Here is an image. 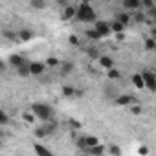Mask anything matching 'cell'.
Returning <instances> with one entry per match:
<instances>
[{
  "mask_svg": "<svg viewBox=\"0 0 156 156\" xmlns=\"http://www.w3.org/2000/svg\"><path fill=\"white\" fill-rule=\"evenodd\" d=\"M30 6L33 8V9H46V6H48V0H30Z\"/></svg>",
  "mask_w": 156,
  "mask_h": 156,
  "instance_id": "obj_19",
  "label": "cell"
},
{
  "mask_svg": "<svg viewBox=\"0 0 156 156\" xmlns=\"http://www.w3.org/2000/svg\"><path fill=\"white\" fill-rule=\"evenodd\" d=\"M132 13H134V15H130L132 22L141 24V22H145V20H147V17H145V9H136V11H132Z\"/></svg>",
  "mask_w": 156,
  "mask_h": 156,
  "instance_id": "obj_14",
  "label": "cell"
},
{
  "mask_svg": "<svg viewBox=\"0 0 156 156\" xmlns=\"http://www.w3.org/2000/svg\"><path fill=\"white\" fill-rule=\"evenodd\" d=\"M6 68H8V62H4V61H0V72H6Z\"/></svg>",
  "mask_w": 156,
  "mask_h": 156,
  "instance_id": "obj_38",
  "label": "cell"
},
{
  "mask_svg": "<svg viewBox=\"0 0 156 156\" xmlns=\"http://www.w3.org/2000/svg\"><path fill=\"white\" fill-rule=\"evenodd\" d=\"M77 22H83V24H94L98 20V15L94 11V8L88 2H79V6L75 8V17Z\"/></svg>",
  "mask_w": 156,
  "mask_h": 156,
  "instance_id": "obj_1",
  "label": "cell"
},
{
  "mask_svg": "<svg viewBox=\"0 0 156 156\" xmlns=\"http://www.w3.org/2000/svg\"><path fill=\"white\" fill-rule=\"evenodd\" d=\"M68 125H70L72 129H75V130H79V129L83 127V123H81V121H77V119H68Z\"/></svg>",
  "mask_w": 156,
  "mask_h": 156,
  "instance_id": "obj_33",
  "label": "cell"
},
{
  "mask_svg": "<svg viewBox=\"0 0 156 156\" xmlns=\"http://www.w3.org/2000/svg\"><path fill=\"white\" fill-rule=\"evenodd\" d=\"M22 119H24L26 123H35V119H37V118H35V114L30 110V112H22Z\"/></svg>",
  "mask_w": 156,
  "mask_h": 156,
  "instance_id": "obj_30",
  "label": "cell"
},
{
  "mask_svg": "<svg viewBox=\"0 0 156 156\" xmlns=\"http://www.w3.org/2000/svg\"><path fill=\"white\" fill-rule=\"evenodd\" d=\"M98 64L103 68V70H108V68H112L114 66V59L110 57V55H99V59H98Z\"/></svg>",
  "mask_w": 156,
  "mask_h": 156,
  "instance_id": "obj_10",
  "label": "cell"
},
{
  "mask_svg": "<svg viewBox=\"0 0 156 156\" xmlns=\"http://www.w3.org/2000/svg\"><path fill=\"white\" fill-rule=\"evenodd\" d=\"M85 152H88V154H105V147L103 145H92V147H87L85 149Z\"/></svg>",
  "mask_w": 156,
  "mask_h": 156,
  "instance_id": "obj_18",
  "label": "cell"
},
{
  "mask_svg": "<svg viewBox=\"0 0 156 156\" xmlns=\"http://www.w3.org/2000/svg\"><path fill=\"white\" fill-rule=\"evenodd\" d=\"M114 103H116L118 107H129V105L136 103V98H134L132 94H119V96L114 98Z\"/></svg>",
  "mask_w": 156,
  "mask_h": 156,
  "instance_id": "obj_5",
  "label": "cell"
},
{
  "mask_svg": "<svg viewBox=\"0 0 156 156\" xmlns=\"http://www.w3.org/2000/svg\"><path fill=\"white\" fill-rule=\"evenodd\" d=\"M143 46H145V50H147V51L156 50V39H154V37H147V39L143 41Z\"/></svg>",
  "mask_w": 156,
  "mask_h": 156,
  "instance_id": "obj_22",
  "label": "cell"
},
{
  "mask_svg": "<svg viewBox=\"0 0 156 156\" xmlns=\"http://www.w3.org/2000/svg\"><path fill=\"white\" fill-rule=\"evenodd\" d=\"M105 92H107V96H114V88H112V87H107Z\"/></svg>",
  "mask_w": 156,
  "mask_h": 156,
  "instance_id": "obj_39",
  "label": "cell"
},
{
  "mask_svg": "<svg viewBox=\"0 0 156 156\" xmlns=\"http://www.w3.org/2000/svg\"><path fill=\"white\" fill-rule=\"evenodd\" d=\"M77 2H87V0H77Z\"/></svg>",
  "mask_w": 156,
  "mask_h": 156,
  "instance_id": "obj_41",
  "label": "cell"
},
{
  "mask_svg": "<svg viewBox=\"0 0 156 156\" xmlns=\"http://www.w3.org/2000/svg\"><path fill=\"white\" fill-rule=\"evenodd\" d=\"M130 83H132L136 88H140V90L145 88V87H143V79H141V73H134V75L130 77Z\"/></svg>",
  "mask_w": 156,
  "mask_h": 156,
  "instance_id": "obj_21",
  "label": "cell"
},
{
  "mask_svg": "<svg viewBox=\"0 0 156 156\" xmlns=\"http://www.w3.org/2000/svg\"><path fill=\"white\" fill-rule=\"evenodd\" d=\"M108 151H110V154H116V156H119V154H121V149H119V147H116V145H110V147H108Z\"/></svg>",
  "mask_w": 156,
  "mask_h": 156,
  "instance_id": "obj_36",
  "label": "cell"
},
{
  "mask_svg": "<svg viewBox=\"0 0 156 156\" xmlns=\"http://www.w3.org/2000/svg\"><path fill=\"white\" fill-rule=\"evenodd\" d=\"M68 42H70L72 46H79L81 41H79V37H77V35H70V37H68Z\"/></svg>",
  "mask_w": 156,
  "mask_h": 156,
  "instance_id": "obj_34",
  "label": "cell"
},
{
  "mask_svg": "<svg viewBox=\"0 0 156 156\" xmlns=\"http://www.w3.org/2000/svg\"><path fill=\"white\" fill-rule=\"evenodd\" d=\"M2 35H4V39H6V41H19V39H17V33H15V31H11V30H4V31H2Z\"/></svg>",
  "mask_w": 156,
  "mask_h": 156,
  "instance_id": "obj_29",
  "label": "cell"
},
{
  "mask_svg": "<svg viewBox=\"0 0 156 156\" xmlns=\"http://www.w3.org/2000/svg\"><path fill=\"white\" fill-rule=\"evenodd\" d=\"M77 147H79V149H83V151H85V147H87V145H85V136H81V138H77Z\"/></svg>",
  "mask_w": 156,
  "mask_h": 156,
  "instance_id": "obj_37",
  "label": "cell"
},
{
  "mask_svg": "<svg viewBox=\"0 0 156 156\" xmlns=\"http://www.w3.org/2000/svg\"><path fill=\"white\" fill-rule=\"evenodd\" d=\"M107 77H108L110 81H118L119 77H121V72H119L118 68H114V66H112V68H108V70H107Z\"/></svg>",
  "mask_w": 156,
  "mask_h": 156,
  "instance_id": "obj_17",
  "label": "cell"
},
{
  "mask_svg": "<svg viewBox=\"0 0 156 156\" xmlns=\"http://www.w3.org/2000/svg\"><path fill=\"white\" fill-rule=\"evenodd\" d=\"M59 66H61V75H68V73H72V72H73V68H75V64H73L72 61L59 62Z\"/></svg>",
  "mask_w": 156,
  "mask_h": 156,
  "instance_id": "obj_15",
  "label": "cell"
},
{
  "mask_svg": "<svg viewBox=\"0 0 156 156\" xmlns=\"http://www.w3.org/2000/svg\"><path fill=\"white\" fill-rule=\"evenodd\" d=\"M116 20L121 22L123 26H129V24L132 22V19H130V11H125V9H123V11H118V13H116Z\"/></svg>",
  "mask_w": 156,
  "mask_h": 156,
  "instance_id": "obj_11",
  "label": "cell"
},
{
  "mask_svg": "<svg viewBox=\"0 0 156 156\" xmlns=\"http://www.w3.org/2000/svg\"><path fill=\"white\" fill-rule=\"evenodd\" d=\"M85 37L88 39V41H92V42H96V41H101V35L94 30V28H88V30H85Z\"/></svg>",
  "mask_w": 156,
  "mask_h": 156,
  "instance_id": "obj_16",
  "label": "cell"
},
{
  "mask_svg": "<svg viewBox=\"0 0 156 156\" xmlns=\"http://www.w3.org/2000/svg\"><path fill=\"white\" fill-rule=\"evenodd\" d=\"M123 9L132 13L136 9H141V4H140V0H123Z\"/></svg>",
  "mask_w": 156,
  "mask_h": 156,
  "instance_id": "obj_12",
  "label": "cell"
},
{
  "mask_svg": "<svg viewBox=\"0 0 156 156\" xmlns=\"http://www.w3.org/2000/svg\"><path fill=\"white\" fill-rule=\"evenodd\" d=\"M17 70V73L20 75V77H24V79H26V77H30L31 73H30V66H28V62H24V64H20L19 68H15Z\"/></svg>",
  "mask_w": 156,
  "mask_h": 156,
  "instance_id": "obj_20",
  "label": "cell"
},
{
  "mask_svg": "<svg viewBox=\"0 0 156 156\" xmlns=\"http://www.w3.org/2000/svg\"><path fill=\"white\" fill-rule=\"evenodd\" d=\"M33 134H35V138H39V140H44V138H48V134H46V129L41 125V127H35L33 129Z\"/></svg>",
  "mask_w": 156,
  "mask_h": 156,
  "instance_id": "obj_26",
  "label": "cell"
},
{
  "mask_svg": "<svg viewBox=\"0 0 156 156\" xmlns=\"http://www.w3.org/2000/svg\"><path fill=\"white\" fill-rule=\"evenodd\" d=\"M17 39H19V41H22V42H30L31 39H35V31H33V30L24 28V30L17 31Z\"/></svg>",
  "mask_w": 156,
  "mask_h": 156,
  "instance_id": "obj_8",
  "label": "cell"
},
{
  "mask_svg": "<svg viewBox=\"0 0 156 156\" xmlns=\"http://www.w3.org/2000/svg\"><path fill=\"white\" fill-rule=\"evenodd\" d=\"M140 154H149V149L147 147H140Z\"/></svg>",
  "mask_w": 156,
  "mask_h": 156,
  "instance_id": "obj_40",
  "label": "cell"
},
{
  "mask_svg": "<svg viewBox=\"0 0 156 156\" xmlns=\"http://www.w3.org/2000/svg\"><path fill=\"white\" fill-rule=\"evenodd\" d=\"M31 112L35 114V118H39L41 121H48V119H53L55 116V110L51 105L48 103H33L31 105Z\"/></svg>",
  "mask_w": 156,
  "mask_h": 156,
  "instance_id": "obj_2",
  "label": "cell"
},
{
  "mask_svg": "<svg viewBox=\"0 0 156 156\" xmlns=\"http://www.w3.org/2000/svg\"><path fill=\"white\" fill-rule=\"evenodd\" d=\"M33 151L37 152V154H51V149H48V147H44V145H41V143H35L33 145Z\"/></svg>",
  "mask_w": 156,
  "mask_h": 156,
  "instance_id": "obj_25",
  "label": "cell"
},
{
  "mask_svg": "<svg viewBox=\"0 0 156 156\" xmlns=\"http://www.w3.org/2000/svg\"><path fill=\"white\" fill-rule=\"evenodd\" d=\"M24 62H26V59H24L22 53H11V55L8 57V66H11V68H19V66L24 64Z\"/></svg>",
  "mask_w": 156,
  "mask_h": 156,
  "instance_id": "obj_7",
  "label": "cell"
},
{
  "mask_svg": "<svg viewBox=\"0 0 156 156\" xmlns=\"http://www.w3.org/2000/svg\"><path fill=\"white\" fill-rule=\"evenodd\" d=\"M98 143H99V138H98V136H85V145H87V147H92V145H98ZM87 147H85V149H87ZM83 152H85V151H83Z\"/></svg>",
  "mask_w": 156,
  "mask_h": 156,
  "instance_id": "obj_27",
  "label": "cell"
},
{
  "mask_svg": "<svg viewBox=\"0 0 156 156\" xmlns=\"http://www.w3.org/2000/svg\"><path fill=\"white\" fill-rule=\"evenodd\" d=\"M28 66H30V73L31 75H42L44 72H46V64L44 62H41V61H33V62H28Z\"/></svg>",
  "mask_w": 156,
  "mask_h": 156,
  "instance_id": "obj_6",
  "label": "cell"
},
{
  "mask_svg": "<svg viewBox=\"0 0 156 156\" xmlns=\"http://www.w3.org/2000/svg\"><path fill=\"white\" fill-rule=\"evenodd\" d=\"M130 112H132L134 116H138V114H141V112H143V108H141V105H134V107L130 108Z\"/></svg>",
  "mask_w": 156,
  "mask_h": 156,
  "instance_id": "obj_35",
  "label": "cell"
},
{
  "mask_svg": "<svg viewBox=\"0 0 156 156\" xmlns=\"http://www.w3.org/2000/svg\"><path fill=\"white\" fill-rule=\"evenodd\" d=\"M87 53H88V57H90L92 61H98V59H99V55H101V50H99V48H96V46H90V48L87 50Z\"/></svg>",
  "mask_w": 156,
  "mask_h": 156,
  "instance_id": "obj_23",
  "label": "cell"
},
{
  "mask_svg": "<svg viewBox=\"0 0 156 156\" xmlns=\"http://www.w3.org/2000/svg\"><path fill=\"white\" fill-rule=\"evenodd\" d=\"M9 123V116H8V112H4L2 108H0V125H8Z\"/></svg>",
  "mask_w": 156,
  "mask_h": 156,
  "instance_id": "obj_31",
  "label": "cell"
},
{
  "mask_svg": "<svg viewBox=\"0 0 156 156\" xmlns=\"http://www.w3.org/2000/svg\"><path fill=\"white\" fill-rule=\"evenodd\" d=\"M0 147H2V140H0Z\"/></svg>",
  "mask_w": 156,
  "mask_h": 156,
  "instance_id": "obj_42",
  "label": "cell"
},
{
  "mask_svg": "<svg viewBox=\"0 0 156 156\" xmlns=\"http://www.w3.org/2000/svg\"><path fill=\"white\" fill-rule=\"evenodd\" d=\"M73 17H75V6H70V4H66V6L62 8L61 19H62V20H73Z\"/></svg>",
  "mask_w": 156,
  "mask_h": 156,
  "instance_id": "obj_9",
  "label": "cell"
},
{
  "mask_svg": "<svg viewBox=\"0 0 156 156\" xmlns=\"http://www.w3.org/2000/svg\"><path fill=\"white\" fill-rule=\"evenodd\" d=\"M61 94H62V98H73V96H75V88L70 87V85H64V87L61 88Z\"/></svg>",
  "mask_w": 156,
  "mask_h": 156,
  "instance_id": "obj_24",
  "label": "cell"
},
{
  "mask_svg": "<svg viewBox=\"0 0 156 156\" xmlns=\"http://www.w3.org/2000/svg\"><path fill=\"white\" fill-rule=\"evenodd\" d=\"M140 4H141V9H151L154 8V0H140Z\"/></svg>",
  "mask_w": 156,
  "mask_h": 156,
  "instance_id": "obj_32",
  "label": "cell"
},
{
  "mask_svg": "<svg viewBox=\"0 0 156 156\" xmlns=\"http://www.w3.org/2000/svg\"><path fill=\"white\" fill-rule=\"evenodd\" d=\"M94 30L101 35V39H105V37H110V35H112L110 26H108V20H96V22H94Z\"/></svg>",
  "mask_w": 156,
  "mask_h": 156,
  "instance_id": "obj_4",
  "label": "cell"
},
{
  "mask_svg": "<svg viewBox=\"0 0 156 156\" xmlns=\"http://www.w3.org/2000/svg\"><path fill=\"white\" fill-rule=\"evenodd\" d=\"M141 79H143V87H145V88H149L151 92L156 90V75H154V72L143 70V72H141Z\"/></svg>",
  "mask_w": 156,
  "mask_h": 156,
  "instance_id": "obj_3",
  "label": "cell"
},
{
  "mask_svg": "<svg viewBox=\"0 0 156 156\" xmlns=\"http://www.w3.org/2000/svg\"><path fill=\"white\" fill-rule=\"evenodd\" d=\"M44 64H46V68H57V66H59V59L51 55V57H48V59L44 61Z\"/></svg>",
  "mask_w": 156,
  "mask_h": 156,
  "instance_id": "obj_28",
  "label": "cell"
},
{
  "mask_svg": "<svg viewBox=\"0 0 156 156\" xmlns=\"http://www.w3.org/2000/svg\"><path fill=\"white\" fill-rule=\"evenodd\" d=\"M108 26H110V31L116 33V35H118V33H125V30H127V26H123V24L118 22L116 19H114V20H108Z\"/></svg>",
  "mask_w": 156,
  "mask_h": 156,
  "instance_id": "obj_13",
  "label": "cell"
}]
</instances>
